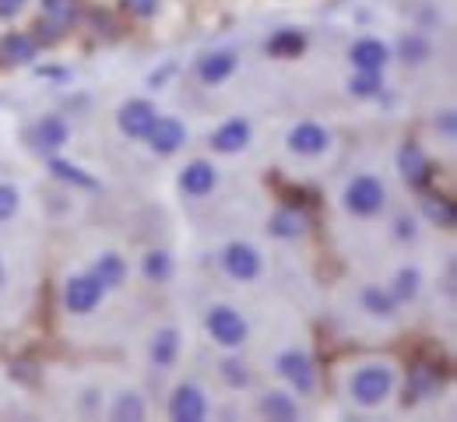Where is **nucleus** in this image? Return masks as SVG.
Returning a JSON list of instances; mask_svg holds the SVG:
<instances>
[{
	"label": "nucleus",
	"mask_w": 457,
	"mask_h": 422,
	"mask_svg": "<svg viewBox=\"0 0 457 422\" xmlns=\"http://www.w3.org/2000/svg\"><path fill=\"white\" fill-rule=\"evenodd\" d=\"M395 387V376L387 366H362L355 376H352V398L359 405H380Z\"/></svg>",
	"instance_id": "1"
},
{
	"label": "nucleus",
	"mask_w": 457,
	"mask_h": 422,
	"mask_svg": "<svg viewBox=\"0 0 457 422\" xmlns=\"http://www.w3.org/2000/svg\"><path fill=\"white\" fill-rule=\"evenodd\" d=\"M345 208L355 215H377L384 208V183L373 177H355L345 190Z\"/></svg>",
	"instance_id": "2"
},
{
	"label": "nucleus",
	"mask_w": 457,
	"mask_h": 422,
	"mask_svg": "<svg viewBox=\"0 0 457 422\" xmlns=\"http://www.w3.org/2000/svg\"><path fill=\"white\" fill-rule=\"evenodd\" d=\"M208 331L215 342L222 345H243L246 342V320L232 310V306H215L208 313Z\"/></svg>",
	"instance_id": "3"
},
{
	"label": "nucleus",
	"mask_w": 457,
	"mask_h": 422,
	"mask_svg": "<svg viewBox=\"0 0 457 422\" xmlns=\"http://www.w3.org/2000/svg\"><path fill=\"white\" fill-rule=\"evenodd\" d=\"M103 300V282L96 275H81V278H71L67 289H63V302L71 313H92Z\"/></svg>",
	"instance_id": "4"
},
{
	"label": "nucleus",
	"mask_w": 457,
	"mask_h": 422,
	"mask_svg": "<svg viewBox=\"0 0 457 422\" xmlns=\"http://www.w3.org/2000/svg\"><path fill=\"white\" fill-rule=\"evenodd\" d=\"M222 261H226L228 275L239 278V282H250V278L261 275V257H257V250L246 246V243H232V246H226Z\"/></svg>",
	"instance_id": "5"
},
{
	"label": "nucleus",
	"mask_w": 457,
	"mask_h": 422,
	"mask_svg": "<svg viewBox=\"0 0 457 422\" xmlns=\"http://www.w3.org/2000/svg\"><path fill=\"white\" fill-rule=\"evenodd\" d=\"M204 412H208V405H204V394L197 387H190V384L176 387V394H172L170 401L172 422H201Z\"/></svg>",
	"instance_id": "6"
},
{
	"label": "nucleus",
	"mask_w": 457,
	"mask_h": 422,
	"mask_svg": "<svg viewBox=\"0 0 457 422\" xmlns=\"http://www.w3.org/2000/svg\"><path fill=\"white\" fill-rule=\"evenodd\" d=\"M444 384V373L433 366V362H415L411 373H408V401H422V398H433Z\"/></svg>",
	"instance_id": "7"
},
{
	"label": "nucleus",
	"mask_w": 457,
	"mask_h": 422,
	"mask_svg": "<svg viewBox=\"0 0 457 422\" xmlns=\"http://www.w3.org/2000/svg\"><path fill=\"white\" fill-rule=\"evenodd\" d=\"M278 373L286 376L288 384L295 387V391H313V362H310V356H303V352H282L278 356Z\"/></svg>",
	"instance_id": "8"
},
{
	"label": "nucleus",
	"mask_w": 457,
	"mask_h": 422,
	"mask_svg": "<svg viewBox=\"0 0 457 422\" xmlns=\"http://www.w3.org/2000/svg\"><path fill=\"white\" fill-rule=\"evenodd\" d=\"M398 170L408 186H426L429 173H433V170H429V159H426V152H422L419 145H404V148H401Z\"/></svg>",
	"instance_id": "9"
},
{
	"label": "nucleus",
	"mask_w": 457,
	"mask_h": 422,
	"mask_svg": "<svg viewBox=\"0 0 457 422\" xmlns=\"http://www.w3.org/2000/svg\"><path fill=\"white\" fill-rule=\"evenodd\" d=\"M187 141V130L179 120H170V117H155L152 130H148V145L159 152V155H170L179 145Z\"/></svg>",
	"instance_id": "10"
},
{
	"label": "nucleus",
	"mask_w": 457,
	"mask_h": 422,
	"mask_svg": "<svg viewBox=\"0 0 457 422\" xmlns=\"http://www.w3.org/2000/svg\"><path fill=\"white\" fill-rule=\"evenodd\" d=\"M152 123H155V110L148 106V103H127L123 110H120V130L127 134V137H148V130H152Z\"/></svg>",
	"instance_id": "11"
},
{
	"label": "nucleus",
	"mask_w": 457,
	"mask_h": 422,
	"mask_svg": "<svg viewBox=\"0 0 457 422\" xmlns=\"http://www.w3.org/2000/svg\"><path fill=\"white\" fill-rule=\"evenodd\" d=\"M288 148L299 152V155H320L328 148V130L317 127V123H299L292 134H288Z\"/></svg>",
	"instance_id": "12"
},
{
	"label": "nucleus",
	"mask_w": 457,
	"mask_h": 422,
	"mask_svg": "<svg viewBox=\"0 0 457 422\" xmlns=\"http://www.w3.org/2000/svg\"><path fill=\"white\" fill-rule=\"evenodd\" d=\"M32 57H36V43H32L29 36L7 32V36L0 39V63H4V67H25V63H32Z\"/></svg>",
	"instance_id": "13"
},
{
	"label": "nucleus",
	"mask_w": 457,
	"mask_h": 422,
	"mask_svg": "<svg viewBox=\"0 0 457 422\" xmlns=\"http://www.w3.org/2000/svg\"><path fill=\"white\" fill-rule=\"evenodd\" d=\"M246 141H250V123L246 120H228L226 127H219L215 130V137H212V148L215 152H239V148H246Z\"/></svg>",
	"instance_id": "14"
},
{
	"label": "nucleus",
	"mask_w": 457,
	"mask_h": 422,
	"mask_svg": "<svg viewBox=\"0 0 457 422\" xmlns=\"http://www.w3.org/2000/svg\"><path fill=\"white\" fill-rule=\"evenodd\" d=\"M232 70H236V54H228V50L208 54V57H201V63H197V74H201L208 85H219V81H226Z\"/></svg>",
	"instance_id": "15"
},
{
	"label": "nucleus",
	"mask_w": 457,
	"mask_h": 422,
	"mask_svg": "<svg viewBox=\"0 0 457 422\" xmlns=\"http://www.w3.org/2000/svg\"><path fill=\"white\" fill-rule=\"evenodd\" d=\"M179 186L190 194V197H204L212 186H215V170L208 162H190L179 177Z\"/></svg>",
	"instance_id": "16"
},
{
	"label": "nucleus",
	"mask_w": 457,
	"mask_h": 422,
	"mask_svg": "<svg viewBox=\"0 0 457 422\" xmlns=\"http://www.w3.org/2000/svg\"><path fill=\"white\" fill-rule=\"evenodd\" d=\"M352 63H355L359 70H380V67L387 63V46L377 43V39H359V43L352 46Z\"/></svg>",
	"instance_id": "17"
},
{
	"label": "nucleus",
	"mask_w": 457,
	"mask_h": 422,
	"mask_svg": "<svg viewBox=\"0 0 457 422\" xmlns=\"http://www.w3.org/2000/svg\"><path fill=\"white\" fill-rule=\"evenodd\" d=\"M32 141H36L43 152H54V148H60V145L67 141V123L60 120V117H46V120H39L36 123Z\"/></svg>",
	"instance_id": "18"
},
{
	"label": "nucleus",
	"mask_w": 457,
	"mask_h": 422,
	"mask_svg": "<svg viewBox=\"0 0 457 422\" xmlns=\"http://www.w3.org/2000/svg\"><path fill=\"white\" fill-rule=\"evenodd\" d=\"M268 50H271L275 57H282V61H292V57H299V54L306 50V36L295 32V29H282L278 36H271Z\"/></svg>",
	"instance_id": "19"
},
{
	"label": "nucleus",
	"mask_w": 457,
	"mask_h": 422,
	"mask_svg": "<svg viewBox=\"0 0 457 422\" xmlns=\"http://www.w3.org/2000/svg\"><path fill=\"white\" fill-rule=\"evenodd\" d=\"M78 14H81V0H43V18L60 25V29L74 25Z\"/></svg>",
	"instance_id": "20"
},
{
	"label": "nucleus",
	"mask_w": 457,
	"mask_h": 422,
	"mask_svg": "<svg viewBox=\"0 0 457 422\" xmlns=\"http://www.w3.org/2000/svg\"><path fill=\"white\" fill-rule=\"evenodd\" d=\"M99 282H103V289H113L123 282V275H127V264L116 257V253H103L99 261H96V271H92Z\"/></svg>",
	"instance_id": "21"
},
{
	"label": "nucleus",
	"mask_w": 457,
	"mask_h": 422,
	"mask_svg": "<svg viewBox=\"0 0 457 422\" xmlns=\"http://www.w3.org/2000/svg\"><path fill=\"white\" fill-rule=\"evenodd\" d=\"M303 229H306V219H303L299 211H292V208L278 211V215L271 219V233H275V236H282V240H295V236H303Z\"/></svg>",
	"instance_id": "22"
},
{
	"label": "nucleus",
	"mask_w": 457,
	"mask_h": 422,
	"mask_svg": "<svg viewBox=\"0 0 457 422\" xmlns=\"http://www.w3.org/2000/svg\"><path fill=\"white\" fill-rule=\"evenodd\" d=\"M176 349H179V335L166 327V331H159L155 335V345H152V360L159 362V366H172L176 360Z\"/></svg>",
	"instance_id": "23"
},
{
	"label": "nucleus",
	"mask_w": 457,
	"mask_h": 422,
	"mask_svg": "<svg viewBox=\"0 0 457 422\" xmlns=\"http://www.w3.org/2000/svg\"><path fill=\"white\" fill-rule=\"evenodd\" d=\"M426 215H429L436 226H444V229H451L457 222V211L451 197H426Z\"/></svg>",
	"instance_id": "24"
},
{
	"label": "nucleus",
	"mask_w": 457,
	"mask_h": 422,
	"mask_svg": "<svg viewBox=\"0 0 457 422\" xmlns=\"http://www.w3.org/2000/svg\"><path fill=\"white\" fill-rule=\"evenodd\" d=\"M113 419L116 422H141L145 419V405H141V398H134V394H120L113 405Z\"/></svg>",
	"instance_id": "25"
},
{
	"label": "nucleus",
	"mask_w": 457,
	"mask_h": 422,
	"mask_svg": "<svg viewBox=\"0 0 457 422\" xmlns=\"http://www.w3.org/2000/svg\"><path fill=\"white\" fill-rule=\"evenodd\" d=\"M145 275L152 278V282H166L172 275V261L166 250H152L148 257H145Z\"/></svg>",
	"instance_id": "26"
},
{
	"label": "nucleus",
	"mask_w": 457,
	"mask_h": 422,
	"mask_svg": "<svg viewBox=\"0 0 457 422\" xmlns=\"http://www.w3.org/2000/svg\"><path fill=\"white\" fill-rule=\"evenodd\" d=\"M261 409H264V416H271V419H292V416H295V405H292L288 394H268Z\"/></svg>",
	"instance_id": "27"
},
{
	"label": "nucleus",
	"mask_w": 457,
	"mask_h": 422,
	"mask_svg": "<svg viewBox=\"0 0 457 422\" xmlns=\"http://www.w3.org/2000/svg\"><path fill=\"white\" fill-rule=\"evenodd\" d=\"M50 170H54V177L60 180H71V183H81V186H96L92 177H85L78 166H71V162H50Z\"/></svg>",
	"instance_id": "28"
},
{
	"label": "nucleus",
	"mask_w": 457,
	"mask_h": 422,
	"mask_svg": "<svg viewBox=\"0 0 457 422\" xmlns=\"http://www.w3.org/2000/svg\"><path fill=\"white\" fill-rule=\"evenodd\" d=\"M362 302H366L373 313H380V317L395 313V302H391V296H384V293H377V289H370V293L362 296Z\"/></svg>",
	"instance_id": "29"
},
{
	"label": "nucleus",
	"mask_w": 457,
	"mask_h": 422,
	"mask_svg": "<svg viewBox=\"0 0 457 422\" xmlns=\"http://www.w3.org/2000/svg\"><path fill=\"white\" fill-rule=\"evenodd\" d=\"M14 211H18V190L7 186V183H0V222L11 219Z\"/></svg>",
	"instance_id": "30"
},
{
	"label": "nucleus",
	"mask_w": 457,
	"mask_h": 422,
	"mask_svg": "<svg viewBox=\"0 0 457 422\" xmlns=\"http://www.w3.org/2000/svg\"><path fill=\"white\" fill-rule=\"evenodd\" d=\"M415 289H419V275H415V271H401L398 285H395V296H398V300H411Z\"/></svg>",
	"instance_id": "31"
},
{
	"label": "nucleus",
	"mask_w": 457,
	"mask_h": 422,
	"mask_svg": "<svg viewBox=\"0 0 457 422\" xmlns=\"http://www.w3.org/2000/svg\"><path fill=\"white\" fill-rule=\"evenodd\" d=\"M352 92L355 95H373L377 92V70H362L359 78H352Z\"/></svg>",
	"instance_id": "32"
},
{
	"label": "nucleus",
	"mask_w": 457,
	"mask_h": 422,
	"mask_svg": "<svg viewBox=\"0 0 457 422\" xmlns=\"http://www.w3.org/2000/svg\"><path fill=\"white\" fill-rule=\"evenodd\" d=\"M36 29H39V32H36V36H39V43H46V46H54V43L60 39V36L67 32V29H60V25H54V21H46V18H43V21L36 25Z\"/></svg>",
	"instance_id": "33"
},
{
	"label": "nucleus",
	"mask_w": 457,
	"mask_h": 422,
	"mask_svg": "<svg viewBox=\"0 0 457 422\" xmlns=\"http://www.w3.org/2000/svg\"><path fill=\"white\" fill-rule=\"evenodd\" d=\"M123 7L130 14H137V18H152L159 11V0H123Z\"/></svg>",
	"instance_id": "34"
},
{
	"label": "nucleus",
	"mask_w": 457,
	"mask_h": 422,
	"mask_svg": "<svg viewBox=\"0 0 457 422\" xmlns=\"http://www.w3.org/2000/svg\"><path fill=\"white\" fill-rule=\"evenodd\" d=\"M226 376L232 380V384H246V380H250V373L243 369V362H236V360L226 362Z\"/></svg>",
	"instance_id": "35"
},
{
	"label": "nucleus",
	"mask_w": 457,
	"mask_h": 422,
	"mask_svg": "<svg viewBox=\"0 0 457 422\" xmlns=\"http://www.w3.org/2000/svg\"><path fill=\"white\" fill-rule=\"evenodd\" d=\"M25 7V0H0V18H14Z\"/></svg>",
	"instance_id": "36"
},
{
	"label": "nucleus",
	"mask_w": 457,
	"mask_h": 422,
	"mask_svg": "<svg viewBox=\"0 0 457 422\" xmlns=\"http://www.w3.org/2000/svg\"><path fill=\"white\" fill-rule=\"evenodd\" d=\"M0 282H4V264H0Z\"/></svg>",
	"instance_id": "37"
}]
</instances>
